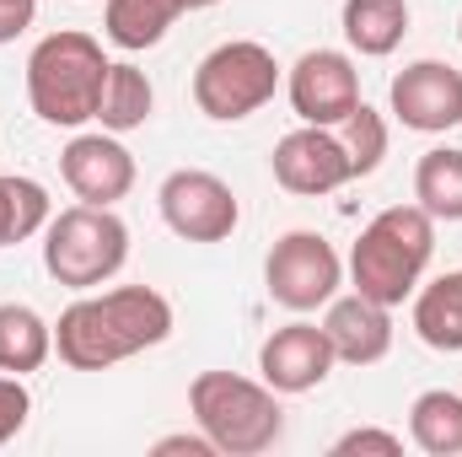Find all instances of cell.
I'll list each match as a JSON object with an SVG mask.
<instances>
[{
    "mask_svg": "<svg viewBox=\"0 0 462 457\" xmlns=\"http://www.w3.org/2000/svg\"><path fill=\"white\" fill-rule=\"evenodd\" d=\"M172 334V302L151 285H114L103 296H81L60 312L54 350L70 371H108L118 360L156 350Z\"/></svg>",
    "mask_w": 462,
    "mask_h": 457,
    "instance_id": "cell-1",
    "label": "cell"
},
{
    "mask_svg": "<svg viewBox=\"0 0 462 457\" xmlns=\"http://www.w3.org/2000/svg\"><path fill=\"white\" fill-rule=\"evenodd\" d=\"M430 253H436V221L420 205H387L355 237L349 280H355L360 296H371L382 307H403L420 291Z\"/></svg>",
    "mask_w": 462,
    "mask_h": 457,
    "instance_id": "cell-2",
    "label": "cell"
},
{
    "mask_svg": "<svg viewBox=\"0 0 462 457\" xmlns=\"http://www.w3.org/2000/svg\"><path fill=\"white\" fill-rule=\"evenodd\" d=\"M108 54L92 33H49L38 38V49L27 54V103L32 114L54 129H81L97 118L103 103V81H108Z\"/></svg>",
    "mask_w": 462,
    "mask_h": 457,
    "instance_id": "cell-3",
    "label": "cell"
},
{
    "mask_svg": "<svg viewBox=\"0 0 462 457\" xmlns=\"http://www.w3.org/2000/svg\"><path fill=\"white\" fill-rule=\"evenodd\" d=\"M189 409H194V425L226 457H258L285 436L280 393L236 371H199L189 382Z\"/></svg>",
    "mask_w": 462,
    "mask_h": 457,
    "instance_id": "cell-4",
    "label": "cell"
},
{
    "mask_svg": "<svg viewBox=\"0 0 462 457\" xmlns=\"http://www.w3.org/2000/svg\"><path fill=\"white\" fill-rule=\"evenodd\" d=\"M129 258V227L114 216V205H70L49 216L43 227V269L70 291L108 285Z\"/></svg>",
    "mask_w": 462,
    "mask_h": 457,
    "instance_id": "cell-5",
    "label": "cell"
},
{
    "mask_svg": "<svg viewBox=\"0 0 462 457\" xmlns=\"http://www.w3.org/2000/svg\"><path fill=\"white\" fill-rule=\"evenodd\" d=\"M280 87V65L263 43L253 38H231L221 49H210L194 70V108L216 124L253 118Z\"/></svg>",
    "mask_w": 462,
    "mask_h": 457,
    "instance_id": "cell-6",
    "label": "cell"
},
{
    "mask_svg": "<svg viewBox=\"0 0 462 457\" xmlns=\"http://www.w3.org/2000/svg\"><path fill=\"white\" fill-rule=\"evenodd\" d=\"M263 285L285 312H318L345 285V258L323 231H285L263 258Z\"/></svg>",
    "mask_w": 462,
    "mask_h": 457,
    "instance_id": "cell-7",
    "label": "cell"
},
{
    "mask_svg": "<svg viewBox=\"0 0 462 457\" xmlns=\"http://www.w3.org/2000/svg\"><path fill=\"white\" fill-rule=\"evenodd\" d=\"M156 205H162V221L183 242H226L242 221V205H236L231 183L205 173V167L167 173V183L156 189Z\"/></svg>",
    "mask_w": 462,
    "mask_h": 457,
    "instance_id": "cell-8",
    "label": "cell"
},
{
    "mask_svg": "<svg viewBox=\"0 0 462 457\" xmlns=\"http://www.w3.org/2000/svg\"><path fill=\"white\" fill-rule=\"evenodd\" d=\"M269 167H274V183L285 194H301V200H323V194L355 183V167H349L339 129H323V124H301V129L280 135Z\"/></svg>",
    "mask_w": 462,
    "mask_h": 457,
    "instance_id": "cell-9",
    "label": "cell"
},
{
    "mask_svg": "<svg viewBox=\"0 0 462 457\" xmlns=\"http://www.w3.org/2000/svg\"><path fill=\"white\" fill-rule=\"evenodd\" d=\"M285 98H291V108H296L301 124L339 129L360 108V70L339 49H307L291 65V76H285Z\"/></svg>",
    "mask_w": 462,
    "mask_h": 457,
    "instance_id": "cell-10",
    "label": "cell"
},
{
    "mask_svg": "<svg viewBox=\"0 0 462 457\" xmlns=\"http://www.w3.org/2000/svg\"><path fill=\"white\" fill-rule=\"evenodd\" d=\"M393 118L420 135H447L462 124V70L447 60H414L387 87Z\"/></svg>",
    "mask_w": 462,
    "mask_h": 457,
    "instance_id": "cell-11",
    "label": "cell"
},
{
    "mask_svg": "<svg viewBox=\"0 0 462 457\" xmlns=\"http://www.w3.org/2000/svg\"><path fill=\"white\" fill-rule=\"evenodd\" d=\"M60 178L81 205H118L134 189V156L118 135L92 129V135H76L60 151Z\"/></svg>",
    "mask_w": 462,
    "mask_h": 457,
    "instance_id": "cell-12",
    "label": "cell"
},
{
    "mask_svg": "<svg viewBox=\"0 0 462 457\" xmlns=\"http://www.w3.org/2000/svg\"><path fill=\"white\" fill-rule=\"evenodd\" d=\"M334 366L339 360H334V344L323 334V323H285L258 350V371L274 393H312L328 382Z\"/></svg>",
    "mask_w": 462,
    "mask_h": 457,
    "instance_id": "cell-13",
    "label": "cell"
},
{
    "mask_svg": "<svg viewBox=\"0 0 462 457\" xmlns=\"http://www.w3.org/2000/svg\"><path fill=\"white\" fill-rule=\"evenodd\" d=\"M323 334L334 344V360L345 366H376L387 350H393V307L349 291V296H334L328 312H323Z\"/></svg>",
    "mask_w": 462,
    "mask_h": 457,
    "instance_id": "cell-14",
    "label": "cell"
},
{
    "mask_svg": "<svg viewBox=\"0 0 462 457\" xmlns=\"http://www.w3.org/2000/svg\"><path fill=\"white\" fill-rule=\"evenodd\" d=\"M414 334L430 350L462 355V269H447L414 291Z\"/></svg>",
    "mask_w": 462,
    "mask_h": 457,
    "instance_id": "cell-15",
    "label": "cell"
},
{
    "mask_svg": "<svg viewBox=\"0 0 462 457\" xmlns=\"http://www.w3.org/2000/svg\"><path fill=\"white\" fill-rule=\"evenodd\" d=\"M54 355V323H43L27 302H0V371L27 377Z\"/></svg>",
    "mask_w": 462,
    "mask_h": 457,
    "instance_id": "cell-16",
    "label": "cell"
},
{
    "mask_svg": "<svg viewBox=\"0 0 462 457\" xmlns=\"http://www.w3.org/2000/svg\"><path fill=\"white\" fill-rule=\"evenodd\" d=\"M409 33V0H345V38L355 54L382 60Z\"/></svg>",
    "mask_w": 462,
    "mask_h": 457,
    "instance_id": "cell-17",
    "label": "cell"
},
{
    "mask_svg": "<svg viewBox=\"0 0 462 457\" xmlns=\"http://www.w3.org/2000/svg\"><path fill=\"white\" fill-rule=\"evenodd\" d=\"M409 442L430 457H457L462 452V393L430 387L409 404Z\"/></svg>",
    "mask_w": 462,
    "mask_h": 457,
    "instance_id": "cell-18",
    "label": "cell"
},
{
    "mask_svg": "<svg viewBox=\"0 0 462 457\" xmlns=\"http://www.w3.org/2000/svg\"><path fill=\"white\" fill-rule=\"evenodd\" d=\"M414 205L430 221H462V151L436 145L414 167Z\"/></svg>",
    "mask_w": 462,
    "mask_h": 457,
    "instance_id": "cell-19",
    "label": "cell"
},
{
    "mask_svg": "<svg viewBox=\"0 0 462 457\" xmlns=\"http://www.w3.org/2000/svg\"><path fill=\"white\" fill-rule=\"evenodd\" d=\"M151 108H156L151 76H145L140 65H129V60L108 65V81H103V103H97V124H103L108 135H129V129H140V124L151 118Z\"/></svg>",
    "mask_w": 462,
    "mask_h": 457,
    "instance_id": "cell-20",
    "label": "cell"
},
{
    "mask_svg": "<svg viewBox=\"0 0 462 457\" xmlns=\"http://www.w3.org/2000/svg\"><path fill=\"white\" fill-rule=\"evenodd\" d=\"M172 22H178V5H172V0H108V5H103L108 43H118L124 54L156 49Z\"/></svg>",
    "mask_w": 462,
    "mask_h": 457,
    "instance_id": "cell-21",
    "label": "cell"
},
{
    "mask_svg": "<svg viewBox=\"0 0 462 457\" xmlns=\"http://www.w3.org/2000/svg\"><path fill=\"white\" fill-rule=\"evenodd\" d=\"M49 189L22 173H0V247H16L49 227Z\"/></svg>",
    "mask_w": 462,
    "mask_h": 457,
    "instance_id": "cell-22",
    "label": "cell"
},
{
    "mask_svg": "<svg viewBox=\"0 0 462 457\" xmlns=\"http://www.w3.org/2000/svg\"><path fill=\"white\" fill-rule=\"evenodd\" d=\"M339 140H345V151H349L355 178H371L382 167V156H387V124H382L376 108H365V103L339 124Z\"/></svg>",
    "mask_w": 462,
    "mask_h": 457,
    "instance_id": "cell-23",
    "label": "cell"
},
{
    "mask_svg": "<svg viewBox=\"0 0 462 457\" xmlns=\"http://www.w3.org/2000/svg\"><path fill=\"white\" fill-rule=\"evenodd\" d=\"M27 415H32V393L22 387V377H11V371H0V447L22 436V425H27Z\"/></svg>",
    "mask_w": 462,
    "mask_h": 457,
    "instance_id": "cell-24",
    "label": "cell"
},
{
    "mask_svg": "<svg viewBox=\"0 0 462 457\" xmlns=\"http://www.w3.org/2000/svg\"><path fill=\"white\" fill-rule=\"evenodd\" d=\"M355 452H376V457H398L403 452V436L393 431H376V425H355L334 442V457H355Z\"/></svg>",
    "mask_w": 462,
    "mask_h": 457,
    "instance_id": "cell-25",
    "label": "cell"
},
{
    "mask_svg": "<svg viewBox=\"0 0 462 457\" xmlns=\"http://www.w3.org/2000/svg\"><path fill=\"white\" fill-rule=\"evenodd\" d=\"M38 16V0H0V43H16Z\"/></svg>",
    "mask_w": 462,
    "mask_h": 457,
    "instance_id": "cell-26",
    "label": "cell"
},
{
    "mask_svg": "<svg viewBox=\"0 0 462 457\" xmlns=\"http://www.w3.org/2000/svg\"><path fill=\"white\" fill-rule=\"evenodd\" d=\"M151 452H156V457H172V452H189V457H216V442H210L205 431H194V436H189V431H178V436H162V442H156Z\"/></svg>",
    "mask_w": 462,
    "mask_h": 457,
    "instance_id": "cell-27",
    "label": "cell"
},
{
    "mask_svg": "<svg viewBox=\"0 0 462 457\" xmlns=\"http://www.w3.org/2000/svg\"><path fill=\"white\" fill-rule=\"evenodd\" d=\"M178 5V16H189V11H210V5H221V0H172Z\"/></svg>",
    "mask_w": 462,
    "mask_h": 457,
    "instance_id": "cell-28",
    "label": "cell"
},
{
    "mask_svg": "<svg viewBox=\"0 0 462 457\" xmlns=\"http://www.w3.org/2000/svg\"><path fill=\"white\" fill-rule=\"evenodd\" d=\"M457 38H462V22H457Z\"/></svg>",
    "mask_w": 462,
    "mask_h": 457,
    "instance_id": "cell-29",
    "label": "cell"
}]
</instances>
